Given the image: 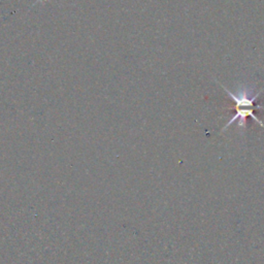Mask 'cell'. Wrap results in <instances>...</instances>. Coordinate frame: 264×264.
<instances>
[{"label":"cell","instance_id":"6da1fadb","mask_svg":"<svg viewBox=\"0 0 264 264\" xmlns=\"http://www.w3.org/2000/svg\"><path fill=\"white\" fill-rule=\"evenodd\" d=\"M222 88L227 92L228 95L233 99V101L235 102L234 103V110H235V115L232 117V119L227 122V124H226L224 126V128L221 130V132L225 131L226 129H227L232 123H234L237 120H240L239 122V127L241 128H246V121H247V118L248 117H251L254 119V121H256L258 124H260L262 126V128H264V123L259 120L255 115H254V110L257 109V110H260V109H264V107L262 106H254V101H255L258 96L261 94V92L264 90H260L257 94H255L253 97H249V94L246 92V91H241L240 94H238V95H235V94L231 93L227 88H226L225 86H223V85H221Z\"/></svg>","mask_w":264,"mask_h":264}]
</instances>
